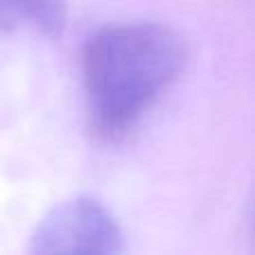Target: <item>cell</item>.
I'll list each match as a JSON object with an SVG mask.
<instances>
[{"label":"cell","instance_id":"obj_1","mask_svg":"<svg viewBox=\"0 0 255 255\" xmlns=\"http://www.w3.org/2000/svg\"><path fill=\"white\" fill-rule=\"evenodd\" d=\"M188 49L159 20H112L90 31L81 49L88 124L101 141H121L177 83Z\"/></svg>","mask_w":255,"mask_h":255},{"label":"cell","instance_id":"obj_3","mask_svg":"<svg viewBox=\"0 0 255 255\" xmlns=\"http://www.w3.org/2000/svg\"><path fill=\"white\" fill-rule=\"evenodd\" d=\"M67 9L54 0H0V34L29 29L58 36L65 27Z\"/></svg>","mask_w":255,"mask_h":255},{"label":"cell","instance_id":"obj_4","mask_svg":"<svg viewBox=\"0 0 255 255\" xmlns=\"http://www.w3.org/2000/svg\"><path fill=\"white\" fill-rule=\"evenodd\" d=\"M244 231H247V249L249 255H255V186L247 199V211H244Z\"/></svg>","mask_w":255,"mask_h":255},{"label":"cell","instance_id":"obj_2","mask_svg":"<svg viewBox=\"0 0 255 255\" xmlns=\"http://www.w3.org/2000/svg\"><path fill=\"white\" fill-rule=\"evenodd\" d=\"M126 238L117 215L92 195L54 204L36 224L25 255H124Z\"/></svg>","mask_w":255,"mask_h":255}]
</instances>
